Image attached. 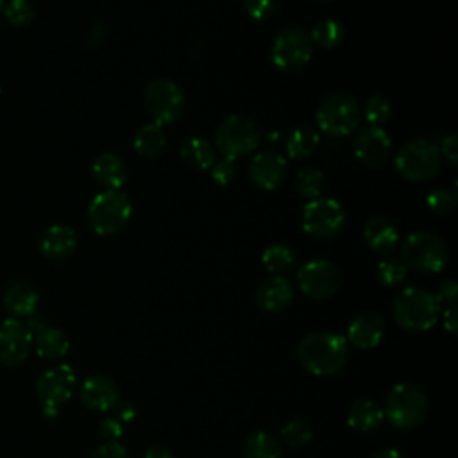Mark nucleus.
Segmentation results:
<instances>
[{"label": "nucleus", "mask_w": 458, "mask_h": 458, "mask_svg": "<svg viewBox=\"0 0 458 458\" xmlns=\"http://www.w3.org/2000/svg\"><path fill=\"white\" fill-rule=\"evenodd\" d=\"M349 356L347 340L331 331H313L301 338L297 345L299 363L313 376L338 374Z\"/></svg>", "instance_id": "obj_1"}, {"label": "nucleus", "mask_w": 458, "mask_h": 458, "mask_svg": "<svg viewBox=\"0 0 458 458\" xmlns=\"http://www.w3.org/2000/svg\"><path fill=\"white\" fill-rule=\"evenodd\" d=\"M392 313L403 329L422 333L437 324L440 304L429 290L408 286L395 295Z\"/></svg>", "instance_id": "obj_2"}, {"label": "nucleus", "mask_w": 458, "mask_h": 458, "mask_svg": "<svg viewBox=\"0 0 458 458\" xmlns=\"http://www.w3.org/2000/svg\"><path fill=\"white\" fill-rule=\"evenodd\" d=\"M383 411L395 428L413 429L428 413V397L415 383H397L388 392Z\"/></svg>", "instance_id": "obj_3"}, {"label": "nucleus", "mask_w": 458, "mask_h": 458, "mask_svg": "<svg viewBox=\"0 0 458 458\" xmlns=\"http://www.w3.org/2000/svg\"><path fill=\"white\" fill-rule=\"evenodd\" d=\"M261 140L258 122L249 114H231L216 129L215 145L224 157L236 159L250 154Z\"/></svg>", "instance_id": "obj_4"}, {"label": "nucleus", "mask_w": 458, "mask_h": 458, "mask_svg": "<svg viewBox=\"0 0 458 458\" xmlns=\"http://www.w3.org/2000/svg\"><path fill=\"white\" fill-rule=\"evenodd\" d=\"M131 213V200L122 190H104L89 202L88 220L97 234L109 236L125 227Z\"/></svg>", "instance_id": "obj_5"}, {"label": "nucleus", "mask_w": 458, "mask_h": 458, "mask_svg": "<svg viewBox=\"0 0 458 458\" xmlns=\"http://www.w3.org/2000/svg\"><path fill=\"white\" fill-rule=\"evenodd\" d=\"M403 263L424 274H438L449 263V249L442 238L433 233H411L401 249Z\"/></svg>", "instance_id": "obj_6"}, {"label": "nucleus", "mask_w": 458, "mask_h": 458, "mask_svg": "<svg viewBox=\"0 0 458 458\" xmlns=\"http://www.w3.org/2000/svg\"><path fill=\"white\" fill-rule=\"evenodd\" d=\"M438 145L426 138H417L404 143L395 156L397 172L408 181H426L440 170Z\"/></svg>", "instance_id": "obj_7"}, {"label": "nucleus", "mask_w": 458, "mask_h": 458, "mask_svg": "<svg viewBox=\"0 0 458 458\" xmlns=\"http://www.w3.org/2000/svg\"><path fill=\"white\" fill-rule=\"evenodd\" d=\"M361 111L358 100L349 93L327 95L317 109L318 127L331 136H347L360 125Z\"/></svg>", "instance_id": "obj_8"}, {"label": "nucleus", "mask_w": 458, "mask_h": 458, "mask_svg": "<svg viewBox=\"0 0 458 458\" xmlns=\"http://www.w3.org/2000/svg\"><path fill=\"white\" fill-rule=\"evenodd\" d=\"M143 102L154 122L161 125L177 122L186 107L182 89L170 79H154L148 82L143 93Z\"/></svg>", "instance_id": "obj_9"}, {"label": "nucleus", "mask_w": 458, "mask_h": 458, "mask_svg": "<svg viewBox=\"0 0 458 458\" xmlns=\"http://www.w3.org/2000/svg\"><path fill=\"white\" fill-rule=\"evenodd\" d=\"M302 229L318 240L335 238L345 225V211L342 204L329 197L311 199L302 209Z\"/></svg>", "instance_id": "obj_10"}, {"label": "nucleus", "mask_w": 458, "mask_h": 458, "mask_svg": "<svg viewBox=\"0 0 458 458\" xmlns=\"http://www.w3.org/2000/svg\"><path fill=\"white\" fill-rule=\"evenodd\" d=\"M313 54V41L310 32L299 27L283 29L270 48L272 63L283 72H295L306 66Z\"/></svg>", "instance_id": "obj_11"}, {"label": "nucleus", "mask_w": 458, "mask_h": 458, "mask_svg": "<svg viewBox=\"0 0 458 458\" xmlns=\"http://www.w3.org/2000/svg\"><path fill=\"white\" fill-rule=\"evenodd\" d=\"M75 383V370L66 363L55 365L39 374L36 379V395L41 401L43 413L47 417L59 415V408L72 397Z\"/></svg>", "instance_id": "obj_12"}, {"label": "nucleus", "mask_w": 458, "mask_h": 458, "mask_svg": "<svg viewBox=\"0 0 458 458\" xmlns=\"http://www.w3.org/2000/svg\"><path fill=\"white\" fill-rule=\"evenodd\" d=\"M297 284L306 297L324 301L340 290L342 274L329 259H311L299 268Z\"/></svg>", "instance_id": "obj_13"}, {"label": "nucleus", "mask_w": 458, "mask_h": 458, "mask_svg": "<svg viewBox=\"0 0 458 458\" xmlns=\"http://www.w3.org/2000/svg\"><path fill=\"white\" fill-rule=\"evenodd\" d=\"M32 349V333L25 322L18 318H5L0 324V361L14 367L27 360Z\"/></svg>", "instance_id": "obj_14"}, {"label": "nucleus", "mask_w": 458, "mask_h": 458, "mask_svg": "<svg viewBox=\"0 0 458 458\" xmlns=\"http://www.w3.org/2000/svg\"><path fill=\"white\" fill-rule=\"evenodd\" d=\"M286 159L276 150L258 152L249 165V179L265 191L279 188L286 179Z\"/></svg>", "instance_id": "obj_15"}, {"label": "nucleus", "mask_w": 458, "mask_h": 458, "mask_svg": "<svg viewBox=\"0 0 458 458\" xmlns=\"http://www.w3.org/2000/svg\"><path fill=\"white\" fill-rule=\"evenodd\" d=\"M79 397L89 410L111 411L120 401V388L113 377L106 374H93L81 385Z\"/></svg>", "instance_id": "obj_16"}, {"label": "nucleus", "mask_w": 458, "mask_h": 458, "mask_svg": "<svg viewBox=\"0 0 458 458\" xmlns=\"http://www.w3.org/2000/svg\"><path fill=\"white\" fill-rule=\"evenodd\" d=\"M392 150L388 132L379 125H370L354 138V154L367 166H381Z\"/></svg>", "instance_id": "obj_17"}, {"label": "nucleus", "mask_w": 458, "mask_h": 458, "mask_svg": "<svg viewBox=\"0 0 458 458\" xmlns=\"http://www.w3.org/2000/svg\"><path fill=\"white\" fill-rule=\"evenodd\" d=\"M385 320L374 311L360 313L347 327V342L358 349H374L385 336Z\"/></svg>", "instance_id": "obj_18"}, {"label": "nucleus", "mask_w": 458, "mask_h": 458, "mask_svg": "<svg viewBox=\"0 0 458 458\" xmlns=\"http://www.w3.org/2000/svg\"><path fill=\"white\" fill-rule=\"evenodd\" d=\"M292 301L293 286L284 276H272L265 279L256 292V302L267 313H279L286 310Z\"/></svg>", "instance_id": "obj_19"}, {"label": "nucleus", "mask_w": 458, "mask_h": 458, "mask_svg": "<svg viewBox=\"0 0 458 458\" xmlns=\"http://www.w3.org/2000/svg\"><path fill=\"white\" fill-rule=\"evenodd\" d=\"M77 249V233L68 225H50L39 236V250L48 259H64Z\"/></svg>", "instance_id": "obj_20"}, {"label": "nucleus", "mask_w": 458, "mask_h": 458, "mask_svg": "<svg viewBox=\"0 0 458 458\" xmlns=\"http://www.w3.org/2000/svg\"><path fill=\"white\" fill-rule=\"evenodd\" d=\"M363 240L376 254H388L399 243V233L392 222L383 216H372L363 225Z\"/></svg>", "instance_id": "obj_21"}, {"label": "nucleus", "mask_w": 458, "mask_h": 458, "mask_svg": "<svg viewBox=\"0 0 458 458\" xmlns=\"http://www.w3.org/2000/svg\"><path fill=\"white\" fill-rule=\"evenodd\" d=\"M91 174L95 181L106 190H120L127 179V166L120 156L113 152H102L95 157Z\"/></svg>", "instance_id": "obj_22"}, {"label": "nucleus", "mask_w": 458, "mask_h": 458, "mask_svg": "<svg viewBox=\"0 0 458 458\" xmlns=\"http://www.w3.org/2000/svg\"><path fill=\"white\" fill-rule=\"evenodd\" d=\"M39 302L38 292L25 281H16L4 293V306L14 317H30Z\"/></svg>", "instance_id": "obj_23"}, {"label": "nucleus", "mask_w": 458, "mask_h": 458, "mask_svg": "<svg viewBox=\"0 0 458 458\" xmlns=\"http://www.w3.org/2000/svg\"><path fill=\"white\" fill-rule=\"evenodd\" d=\"M383 419H385L383 408L372 399H358L349 406V411H347V424L360 433H369L377 429L383 424Z\"/></svg>", "instance_id": "obj_24"}, {"label": "nucleus", "mask_w": 458, "mask_h": 458, "mask_svg": "<svg viewBox=\"0 0 458 458\" xmlns=\"http://www.w3.org/2000/svg\"><path fill=\"white\" fill-rule=\"evenodd\" d=\"M32 344L36 345L38 356L45 360L63 358L70 349L68 336L61 329L50 327V326H45L43 329H39L32 336Z\"/></svg>", "instance_id": "obj_25"}, {"label": "nucleus", "mask_w": 458, "mask_h": 458, "mask_svg": "<svg viewBox=\"0 0 458 458\" xmlns=\"http://www.w3.org/2000/svg\"><path fill=\"white\" fill-rule=\"evenodd\" d=\"M242 451L245 458H281L283 444L268 431H252L243 438Z\"/></svg>", "instance_id": "obj_26"}, {"label": "nucleus", "mask_w": 458, "mask_h": 458, "mask_svg": "<svg viewBox=\"0 0 458 458\" xmlns=\"http://www.w3.org/2000/svg\"><path fill=\"white\" fill-rule=\"evenodd\" d=\"M166 145L165 129L161 123L150 122L140 127V131L134 136V150L143 157H156L163 152Z\"/></svg>", "instance_id": "obj_27"}, {"label": "nucleus", "mask_w": 458, "mask_h": 458, "mask_svg": "<svg viewBox=\"0 0 458 458\" xmlns=\"http://www.w3.org/2000/svg\"><path fill=\"white\" fill-rule=\"evenodd\" d=\"M181 159L199 170H208L215 161V148L204 138H190L181 145Z\"/></svg>", "instance_id": "obj_28"}, {"label": "nucleus", "mask_w": 458, "mask_h": 458, "mask_svg": "<svg viewBox=\"0 0 458 458\" xmlns=\"http://www.w3.org/2000/svg\"><path fill=\"white\" fill-rule=\"evenodd\" d=\"M318 132L310 125L295 127L286 138V154L292 159H304L318 147Z\"/></svg>", "instance_id": "obj_29"}, {"label": "nucleus", "mask_w": 458, "mask_h": 458, "mask_svg": "<svg viewBox=\"0 0 458 458\" xmlns=\"http://www.w3.org/2000/svg\"><path fill=\"white\" fill-rule=\"evenodd\" d=\"M261 263L270 274L283 276L295 267V254L288 245L274 243L263 250Z\"/></svg>", "instance_id": "obj_30"}, {"label": "nucleus", "mask_w": 458, "mask_h": 458, "mask_svg": "<svg viewBox=\"0 0 458 458\" xmlns=\"http://www.w3.org/2000/svg\"><path fill=\"white\" fill-rule=\"evenodd\" d=\"M310 38L315 45H318L320 48H326V50H331V48H336L344 38H345V29L340 21L336 20H322L318 21L311 32H310Z\"/></svg>", "instance_id": "obj_31"}, {"label": "nucleus", "mask_w": 458, "mask_h": 458, "mask_svg": "<svg viewBox=\"0 0 458 458\" xmlns=\"http://www.w3.org/2000/svg\"><path fill=\"white\" fill-rule=\"evenodd\" d=\"M311 438H313V429L302 419H293L281 428V444L290 449L304 447Z\"/></svg>", "instance_id": "obj_32"}, {"label": "nucleus", "mask_w": 458, "mask_h": 458, "mask_svg": "<svg viewBox=\"0 0 458 458\" xmlns=\"http://www.w3.org/2000/svg\"><path fill=\"white\" fill-rule=\"evenodd\" d=\"M295 186L302 197L310 200L317 199L324 190V174L318 168H311V166L302 168L297 172Z\"/></svg>", "instance_id": "obj_33"}, {"label": "nucleus", "mask_w": 458, "mask_h": 458, "mask_svg": "<svg viewBox=\"0 0 458 458\" xmlns=\"http://www.w3.org/2000/svg\"><path fill=\"white\" fill-rule=\"evenodd\" d=\"M406 277V265L401 259L386 258L376 267V279L383 286H397Z\"/></svg>", "instance_id": "obj_34"}, {"label": "nucleus", "mask_w": 458, "mask_h": 458, "mask_svg": "<svg viewBox=\"0 0 458 458\" xmlns=\"http://www.w3.org/2000/svg\"><path fill=\"white\" fill-rule=\"evenodd\" d=\"M363 114H365V120L370 125H379V123L386 122L388 116H390V102L386 100V97L376 93V95L367 98L365 107H363Z\"/></svg>", "instance_id": "obj_35"}, {"label": "nucleus", "mask_w": 458, "mask_h": 458, "mask_svg": "<svg viewBox=\"0 0 458 458\" xmlns=\"http://www.w3.org/2000/svg\"><path fill=\"white\" fill-rule=\"evenodd\" d=\"M4 16L11 25L21 27L32 21L34 7L29 0H11L4 5Z\"/></svg>", "instance_id": "obj_36"}, {"label": "nucleus", "mask_w": 458, "mask_h": 458, "mask_svg": "<svg viewBox=\"0 0 458 458\" xmlns=\"http://www.w3.org/2000/svg\"><path fill=\"white\" fill-rule=\"evenodd\" d=\"M426 202H428V208H429L431 211L444 215V213H449V211L454 208V204H456V195H454L453 190L438 188V190H433V191L428 195Z\"/></svg>", "instance_id": "obj_37"}, {"label": "nucleus", "mask_w": 458, "mask_h": 458, "mask_svg": "<svg viewBox=\"0 0 458 458\" xmlns=\"http://www.w3.org/2000/svg\"><path fill=\"white\" fill-rule=\"evenodd\" d=\"M209 172H211V179L216 184L227 186L236 177V163H234V159L222 156V159L213 161V165L209 166Z\"/></svg>", "instance_id": "obj_38"}, {"label": "nucleus", "mask_w": 458, "mask_h": 458, "mask_svg": "<svg viewBox=\"0 0 458 458\" xmlns=\"http://www.w3.org/2000/svg\"><path fill=\"white\" fill-rule=\"evenodd\" d=\"M242 4L247 16L256 21H265L276 11V0H243Z\"/></svg>", "instance_id": "obj_39"}, {"label": "nucleus", "mask_w": 458, "mask_h": 458, "mask_svg": "<svg viewBox=\"0 0 458 458\" xmlns=\"http://www.w3.org/2000/svg\"><path fill=\"white\" fill-rule=\"evenodd\" d=\"M98 433L104 438V442H118V438L123 433L122 422L116 420L113 415H107L98 424Z\"/></svg>", "instance_id": "obj_40"}, {"label": "nucleus", "mask_w": 458, "mask_h": 458, "mask_svg": "<svg viewBox=\"0 0 458 458\" xmlns=\"http://www.w3.org/2000/svg\"><path fill=\"white\" fill-rule=\"evenodd\" d=\"M89 458H131L129 451L120 442H104L100 444Z\"/></svg>", "instance_id": "obj_41"}, {"label": "nucleus", "mask_w": 458, "mask_h": 458, "mask_svg": "<svg viewBox=\"0 0 458 458\" xmlns=\"http://www.w3.org/2000/svg\"><path fill=\"white\" fill-rule=\"evenodd\" d=\"M456 293H458V284H456V281H454V279H444V281L438 284L437 293H433V295H435V299H437L438 304L449 306V304H454Z\"/></svg>", "instance_id": "obj_42"}, {"label": "nucleus", "mask_w": 458, "mask_h": 458, "mask_svg": "<svg viewBox=\"0 0 458 458\" xmlns=\"http://www.w3.org/2000/svg\"><path fill=\"white\" fill-rule=\"evenodd\" d=\"M438 150H440V156H444V157L454 166V165H456V159H458V140H456V134H454V132L447 134V136L442 140Z\"/></svg>", "instance_id": "obj_43"}, {"label": "nucleus", "mask_w": 458, "mask_h": 458, "mask_svg": "<svg viewBox=\"0 0 458 458\" xmlns=\"http://www.w3.org/2000/svg\"><path fill=\"white\" fill-rule=\"evenodd\" d=\"M113 417L120 422H129L136 417V406L131 401H118L113 408Z\"/></svg>", "instance_id": "obj_44"}, {"label": "nucleus", "mask_w": 458, "mask_h": 458, "mask_svg": "<svg viewBox=\"0 0 458 458\" xmlns=\"http://www.w3.org/2000/svg\"><path fill=\"white\" fill-rule=\"evenodd\" d=\"M444 327H445L451 335H456V333H458V308H456V302H454V304H449V306L444 310Z\"/></svg>", "instance_id": "obj_45"}, {"label": "nucleus", "mask_w": 458, "mask_h": 458, "mask_svg": "<svg viewBox=\"0 0 458 458\" xmlns=\"http://www.w3.org/2000/svg\"><path fill=\"white\" fill-rule=\"evenodd\" d=\"M143 458H174L172 451L163 447V445H150L147 451H145V456Z\"/></svg>", "instance_id": "obj_46"}, {"label": "nucleus", "mask_w": 458, "mask_h": 458, "mask_svg": "<svg viewBox=\"0 0 458 458\" xmlns=\"http://www.w3.org/2000/svg\"><path fill=\"white\" fill-rule=\"evenodd\" d=\"M106 36V29L102 23H95L93 29H91V34H89V45H97L104 39Z\"/></svg>", "instance_id": "obj_47"}, {"label": "nucleus", "mask_w": 458, "mask_h": 458, "mask_svg": "<svg viewBox=\"0 0 458 458\" xmlns=\"http://www.w3.org/2000/svg\"><path fill=\"white\" fill-rule=\"evenodd\" d=\"M370 458H404L397 449H379Z\"/></svg>", "instance_id": "obj_48"}, {"label": "nucleus", "mask_w": 458, "mask_h": 458, "mask_svg": "<svg viewBox=\"0 0 458 458\" xmlns=\"http://www.w3.org/2000/svg\"><path fill=\"white\" fill-rule=\"evenodd\" d=\"M4 5H5V0H0V13L4 11Z\"/></svg>", "instance_id": "obj_49"}, {"label": "nucleus", "mask_w": 458, "mask_h": 458, "mask_svg": "<svg viewBox=\"0 0 458 458\" xmlns=\"http://www.w3.org/2000/svg\"><path fill=\"white\" fill-rule=\"evenodd\" d=\"M0 93H2V82H0Z\"/></svg>", "instance_id": "obj_50"}, {"label": "nucleus", "mask_w": 458, "mask_h": 458, "mask_svg": "<svg viewBox=\"0 0 458 458\" xmlns=\"http://www.w3.org/2000/svg\"><path fill=\"white\" fill-rule=\"evenodd\" d=\"M317 2H327V0H317Z\"/></svg>", "instance_id": "obj_51"}]
</instances>
